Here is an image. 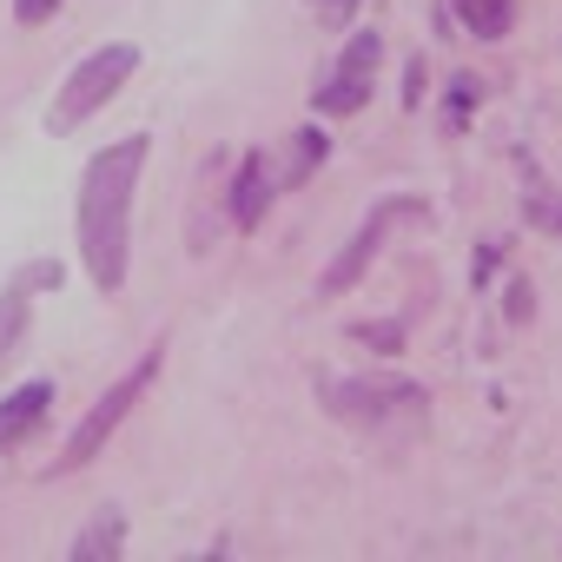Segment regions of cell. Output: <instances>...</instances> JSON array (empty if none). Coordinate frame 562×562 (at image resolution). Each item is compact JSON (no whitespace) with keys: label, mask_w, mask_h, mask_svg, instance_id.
<instances>
[{"label":"cell","mask_w":562,"mask_h":562,"mask_svg":"<svg viewBox=\"0 0 562 562\" xmlns=\"http://www.w3.org/2000/svg\"><path fill=\"white\" fill-rule=\"evenodd\" d=\"M146 133L106 146L87 159L80 172V258H87V278L100 292H120L126 285V258H133V192H139V172H146Z\"/></svg>","instance_id":"1"},{"label":"cell","mask_w":562,"mask_h":562,"mask_svg":"<svg viewBox=\"0 0 562 562\" xmlns=\"http://www.w3.org/2000/svg\"><path fill=\"white\" fill-rule=\"evenodd\" d=\"M325 411L371 430V437L424 430V391L404 378H338V384H325Z\"/></svg>","instance_id":"2"},{"label":"cell","mask_w":562,"mask_h":562,"mask_svg":"<svg viewBox=\"0 0 562 562\" xmlns=\"http://www.w3.org/2000/svg\"><path fill=\"white\" fill-rule=\"evenodd\" d=\"M133 67H139V47L133 41H113V47H100V54H87L74 74H67V87H60V100H54V113H47V126L54 133H74V126H87L126 80H133Z\"/></svg>","instance_id":"3"},{"label":"cell","mask_w":562,"mask_h":562,"mask_svg":"<svg viewBox=\"0 0 562 562\" xmlns=\"http://www.w3.org/2000/svg\"><path fill=\"white\" fill-rule=\"evenodd\" d=\"M153 371H159V351H146V358H139V364H133V371H126V378H120V384H113V391H106V397H100V404L87 411V417H80V430L67 437V450H60L54 476H60V470H80V463H93V457L106 450V437H113V430L126 424V411H133V404L146 397Z\"/></svg>","instance_id":"4"},{"label":"cell","mask_w":562,"mask_h":562,"mask_svg":"<svg viewBox=\"0 0 562 562\" xmlns=\"http://www.w3.org/2000/svg\"><path fill=\"white\" fill-rule=\"evenodd\" d=\"M424 218H430V205H424V199H384V205H378V212H371V218L358 225V238H351V245H345V251H338V258L325 265L318 292H325V299L351 292L358 278H364V265H371V258H378V251L391 245V232H397V225H424Z\"/></svg>","instance_id":"5"},{"label":"cell","mask_w":562,"mask_h":562,"mask_svg":"<svg viewBox=\"0 0 562 562\" xmlns=\"http://www.w3.org/2000/svg\"><path fill=\"white\" fill-rule=\"evenodd\" d=\"M378 54H384L378 34H351V47L338 54V67H331L325 87H318V113H331V120L358 113V106L371 100V87H378Z\"/></svg>","instance_id":"6"},{"label":"cell","mask_w":562,"mask_h":562,"mask_svg":"<svg viewBox=\"0 0 562 562\" xmlns=\"http://www.w3.org/2000/svg\"><path fill=\"white\" fill-rule=\"evenodd\" d=\"M278 199V179H271V153H245L238 172H232V192H225V212L238 232H251L265 218V205Z\"/></svg>","instance_id":"7"},{"label":"cell","mask_w":562,"mask_h":562,"mask_svg":"<svg viewBox=\"0 0 562 562\" xmlns=\"http://www.w3.org/2000/svg\"><path fill=\"white\" fill-rule=\"evenodd\" d=\"M47 404H54V384L47 378H34V384H21L14 397H0V450L8 443H21L41 417H47Z\"/></svg>","instance_id":"8"},{"label":"cell","mask_w":562,"mask_h":562,"mask_svg":"<svg viewBox=\"0 0 562 562\" xmlns=\"http://www.w3.org/2000/svg\"><path fill=\"white\" fill-rule=\"evenodd\" d=\"M331 153V139L318 133V126H299L292 139H285V159H271V179H278V192H292V186H305L312 172H318V159Z\"/></svg>","instance_id":"9"},{"label":"cell","mask_w":562,"mask_h":562,"mask_svg":"<svg viewBox=\"0 0 562 562\" xmlns=\"http://www.w3.org/2000/svg\"><path fill=\"white\" fill-rule=\"evenodd\" d=\"M120 542H126V516H120V509H106L93 529H80V536H74V562H106V555H120Z\"/></svg>","instance_id":"10"},{"label":"cell","mask_w":562,"mask_h":562,"mask_svg":"<svg viewBox=\"0 0 562 562\" xmlns=\"http://www.w3.org/2000/svg\"><path fill=\"white\" fill-rule=\"evenodd\" d=\"M457 21H463L476 41H496V34H509V21H516V0H457Z\"/></svg>","instance_id":"11"},{"label":"cell","mask_w":562,"mask_h":562,"mask_svg":"<svg viewBox=\"0 0 562 562\" xmlns=\"http://www.w3.org/2000/svg\"><path fill=\"white\" fill-rule=\"evenodd\" d=\"M27 285H34V271H21L8 292H0V358L14 351V338H21V325H27Z\"/></svg>","instance_id":"12"},{"label":"cell","mask_w":562,"mask_h":562,"mask_svg":"<svg viewBox=\"0 0 562 562\" xmlns=\"http://www.w3.org/2000/svg\"><path fill=\"white\" fill-rule=\"evenodd\" d=\"M522 212H529V225H542V232H562V199H555V186H549V179H536V172H529Z\"/></svg>","instance_id":"13"},{"label":"cell","mask_w":562,"mask_h":562,"mask_svg":"<svg viewBox=\"0 0 562 562\" xmlns=\"http://www.w3.org/2000/svg\"><path fill=\"white\" fill-rule=\"evenodd\" d=\"M60 14V0H14V21L21 27H41V21H54Z\"/></svg>","instance_id":"14"},{"label":"cell","mask_w":562,"mask_h":562,"mask_svg":"<svg viewBox=\"0 0 562 562\" xmlns=\"http://www.w3.org/2000/svg\"><path fill=\"white\" fill-rule=\"evenodd\" d=\"M509 318H516V325L529 318V285H509Z\"/></svg>","instance_id":"15"},{"label":"cell","mask_w":562,"mask_h":562,"mask_svg":"<svg viewBox=\"0 0 562 562\" xmlns=\"http://www.w3.org/2000/svg\"><path fill=\"white\" fill-rule=\"evenodd\" d=\"M351 8H358V0H318V14H325V21H351Z\"/></svg>","instance_id":"16"}]
</instances>
